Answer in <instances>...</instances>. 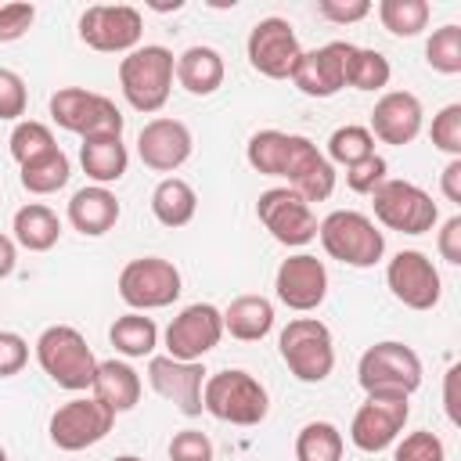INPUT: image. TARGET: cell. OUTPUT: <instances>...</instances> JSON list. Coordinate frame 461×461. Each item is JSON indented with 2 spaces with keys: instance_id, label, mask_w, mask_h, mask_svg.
<instances>
[{
  "instance_id": "6da1fadb",
  "label": "cell",
  "mask_w": 461,
  "mask_h": 461,
  "mask_svg": "<svg viewBox=\"0 0 461 461\" xmlns=\"http://www.w3.org/2000/svg\"><path fill=\"white\" fill-rule=\"evenodd\" d=\"M245 158L263 176H281L306 202H324L335 191V166L303 133L259 130L245 144Z\"/></svg>"
},
{
  "instance_id": "7a4b0ae2",
  "label": "cell",
  "mask_w": 461,
  "mask_h": 461,
  "mask_svg": "<svg viewBox=\"0 0 461 461\" xmlns=\"http://www.w3.org/2000/svg\"><path fill=\"white\" fill-rule=\"evenodd\" d=\"M202 411L212 414L216 421L227 425H259L270 411V396L263 389V382L241 367H227L216 375H205L202 385Z\"/></svg>"
},
{
  "instance_id": "3957f363",
  "label": "cell",
  "mask_w": 461,
  "mask_h": 461,
  "mask_svg": "<svg viewBox=\"0 0 461 461\" xmlns=\"http://www.w3.org/2000/svg\"><path fill=\"white\" fill-rule=\"evenodd\" d=\"M36 364L58 389H68V393L90 389L94 375H97V357L72 324H50L40 331Z\"/></svg>"
},
{
  "instance_id": "277c9868",
  "label": "cell",
  "mask_w": 461,
  "mask_h": 461,
  "mask_svg": "<svg viewBox=\"0 0 461 461\" xmlns=\"http://www.w3.org/2000/svg\"><path fill=\"white\" fill-rule=\"evenodd\" d=\"M173 50L169 47H158V43H144L137 50H130L122 61H119V86H122V97L130 101V108L151 115V112H162V104L169 101V90H173Z\"/></svg>"
},
{
  "instance_id": "5b68a950",
  "label": "cell",
  "mask_w": 461,
  "mask_h": 461,
  "mask_svg": "<svg viewBox=\"0 0 461 461\" xmlns=\"http://www.w3.org/2000/svg\"><path fill=\"white\" fill-rule=\"evenodd\" d=\"M317 238L324 252L346 267H375L385 256V234L375 227L371 216L357 209H335L317 223Z\"/></svg>"
},
{
  "instance_id": "8992f818",
  "label": "cell",
  "mask_w": 461,
  "mask_h": 461,
  "mask_svg": "<svg viewBox=\"0 0 461 461\" xmlns=\"http://www.w3.org/2000/svg\"><path fill=\"white\" fill-rule=\"evenodd\" d=\"M277 353L285 367L306 385H317L335 371V342H331L328 324L317 317L288 321L277 335Z\"/></svg>"
},
{
  "instance_id": "52a82bcc",
  "label": "cell",
  "mask_w": 461,
  "mask_h": 461,
  "mask_svg": "<svg viewBox=\"0 0 461 461\" xmlns=\"http://www.w3.org/2000/svg\"><path fill=\"white\" fill-rule=\"evenodd\" d=\"M50 119L61 130H68L83 140H90V137H122V126H126V119H122V112L115 108L112 97L83 90V86L54 90L50 94Z\"/></svg>"
},
{
  "instance_id": "ba28073f",
  "label": "cell",
  "mask_w": 461,
  "mask_h": 461,
  "mask_svg": "<svg viewBox=\"0 0 461 461\" xmlns=\"http://www.w3.org/2000/svg\"><path fill=\"white\" fill-rule=\"evenodd\" d=\"M357 382L364 393H389V396H411L421 385V357L403 342H375L360 353Z\"/></svg>"
},
{
  "instance_id": "9c48e42d",
  "label": "cell",
  "mask_w": 461,
  "mask_h": 461,
  "mask_svg": "<svg viewBox=\"0 0 461 461\" xmlns=\"http://www.w3.org/2000/svg\"><path fill=\"white\" fill-rule=\"evenodd\" d=\"M119 299L137 310V313H148V310H162V306H173L184 292V281H180V270L162 259V256H140V259H130L122 270H119Z\"/></svg>"
},
{
  "instance_id": "30bf717a",
  "label": "cell",
  "mask_w": 461,
  "mask_h": 461,
  "mask_svg": "<svg viewBox=\"0 0 461 461\" xmlns=\"http://www.w3.org/2000/svg\"><path fill=\"white\" fill-rule=\"evenodd\" d=\"M371 205H375V220L400 234H425L439 223V209H436L432 194L411 180L385 176L371 191Z\"/></svg>"
},
{
  "instance_id": "8fae6325",
  "label": "cell",
  "mask_w": 461,
  "mask_h": 461,
  "mask_svg": "<svg viewBox=\"0 0 461 461\" xmlns=\"http://www.w3.org/2000/svg\"><path fill=\"white\" fill-rule=\"evenodd\" d=\"M144 18L130 4H94L79 14V40L101 54H130L140 47Z\"/></svg>"
},
{
  "instance_id": "7c38bea8",
  "label": "cell",
  "mask_w": 461,
  "mask_h": 461,
  "mask_svg": "<svg viewBox=\"0 0 461 461\" xmlns=\"http://www.w3.org/2000/svg\"><path fill=\"white\" fill-rule=\"evenodd\" d=\"M115 425V414L97 400V396H76L68 403H61L54 414H50V443L58 450H86L94 443H101Z\"/></svg>"
},
{
  "instance_id": "4fadbf2b",
  "label": "cell",
  "mask_w": 461,
  "mask_h": 461,
  "mask_svg": "<svg viewBox=\"0 0 461 461\" xmlns=\"http://www.w3.org/2000/svg\"><path fill=\"white\" fill-rule=\"evenodd\" d=\"M411 396H389V393H367V400L357 407L349 421V439L364 454H378L403 432L411 418Z\"/></svg>"
},
{
  "instance_id": "5bb4252c",
  "label": "cell",
  "mask_w": 461,
  "mask_h": 461,
  "mask_svg": "<svg viewBox=\"0 0 461 461\" xmlns=\"http://www.w3.org/2000/svg\"><path fill=\"white\" fill-rule=\"evenodd\" d=\"M256 216L270 230V238L281 241V245H288V249L310 245L317 238V216H313L310 202L299 198L292 187H270V191H263L259 202H256Z\"/></svg>"
},
{
  "instance_id": "9a60e30c",
  "label": "cell",
  "mask_w": 461,
  "mask_h": 461,
  "mask_svg": "<svg viewBox=\"0 0 461 461\" xmlns=\"http://www.w3.org/2000/svg\"><path fill=\"white\" fill-rule=\"evenodd\" d=\"M245 54H249V65L267 76V79H292V68L303 54L299 47V36L292 29L288 18H259L249 32V43H245Z\"/></svg>"
},
{
  "instance_id": "2e32d148",
  "label": "cell",
  "mask_w": 461,
  "mask_h": 461,
  "mask_svg": "<svg viewBox=\"0 0 461 461\" xmlns=\"http://www.w3.org/2000/svg\"><path fill=\"white\" fill-rule=\"evenodd\" d=\"M223 339V310L212 303L184 306L166 328V357L173 360H202Z\"/></svg>"
},
{
  "instance_id": "e0dca14e",
  "label": "cell",
  "mask_w": 461,
  "mask_h": 461,
  "mask_svg": "<svg viewBox=\"0 0 461 461\" xmlns=\"http://www.w3.org/2000/svg\"><path fill=\"white\" fill-rule=\"evenodd\" d=\"M385 285L393 292L396 303H403L407 310H432L443 295V281L439 270L432 267V259L418 249H400L389 267H385Z\"/></svg>"
},
{
  "instance_id": "ac0fdd59",
  "label": "cell",
  "mask_w": 461,
  "mask_h": 461,
  "mask_svg": "<svg viewBox=\"0 0 461 461\" xmlns=\"http://www.w3.org/2000/svg\"><path fill=\"white\" fill-rule=\"evenodd\" d=\"M349 54H353V43H346V40H331L317 50H303L292 68L295 90L306 97H335L346 86Z\"/></svg>"
},
{
  "instance_id": "d6986e66",
  "label": "cell",
  "mask_w": 461,
  "mask_h": 461,
  "mask_svg": "<svg viewBox=\"0 0 461 461\" xmlns=\"http://www.w3.org/2000/svg\"><path fill=\"white\" fill-rule=\"evenodd\" d=\"M274 292L288 310L310 313L328 295V267L310 252H295V256L281 259V267L274 274Z\"/></svg>"
},
{
  "instance_id": "ffe728a7",
  "label": "cell",
  "mask_w": 461,
  "mask_h": 461,
  "mask_svg": "<svg viewBox=\"0 0 461 461\" xmlns=\"http://www.w3.org/2000/svg\"><path fill=\"white\" fill-rule=\"evenodd\" d=\"M148 382L158 396L173 400L180 414H202V385L205 367L202 360H173V357H148Z\"/></svg>"
},
{
  "instance_id": "44dd1931",
  "label": "cell",
  "mask_w": 461,
  "mask_h": 461,
  "mask_svg": "<svg viewBox=\"0 0 461 461\" xmlns=\"http://www.w3.org/2000/svg\"><path fill=\"white\" fill-rule=\"evenodd\" d=\"M191 148H194V140H191L187 122L169 119V115H158V119L144 122L140 133H137V155L155 173L180 169L191 158Z\"/></svg>"
},
{
  "instance_id": "7402d4cb",
  "label": "cell",
  "mask_w": 461,
  "mask_h": 461,
  "mask_svg": "<svg viewBox=\"0 0 461 461\" xmlns=\"http://www.w3.org/2000/svg\"><path fill=\"white\" fill-rule=\"evenodd\" d=\"M421 119H425L421 101L411 90H385L371 108V126L367 130L382 144L403 148L421 133Z\"/></svg>"
},
{
  "instance_id": "603a6c76",
  "label": "cell",
  "mask_w": 461,
  "mask_h": 461,
  "mask_svg": "<svg viewBox=\"0 0 461 461\" xmlns=\"http://www.w3.org/2000/svg\"><path fill=\"white\" fill-rule=\"evenodd\" d=\"M119 212H122L119 198H115L108 187H97V184L79 187V191L68 198V223H72L79 234H86V238L108 234V230L119 223Z\"/></svg>"
},
{
  "instance_id": "cb8c5ba5",
  "label": "cell",
  "mask_w": 461,
  "mask_h": 461,
  "mask_svg": "<svg viewBox=\"0 0 461 461\" xmlns=\"http://www.w3.org/2000/svg\"><path fill=\"white\" fill-rule=\"evenodd\" d=\"M176 83L194 94V97H209L223 86V76H227V65H223V54L216 47H205V43H194L187 47L180 58H176V68H173Z\"/></svg>"
},
{
  "instance_id": "d4e9b609",
  "label": "cell",
  "mask_w": 461,
  "mask_h": 461,
  "mask_svg": "<svg viewBox=\"0 0 461 461\" xmlns=\"http://www.w3.org/2000/svg\"><path fill=\"white\" fill-rule=\"evenodd\" d=\"M94 396L112 411V414H126L140 403V375L126 364V360H97V375H94Z\"/></svg>"
},
{
  "instance_id": "484cf974",
  "label": "cell",
  "mask_w": 461,
  "mask_h": 461,
  "mask_svg": "<svg viewBox=\"0 0 461 461\" xmlns=\"http://www.w3.org/2000/svg\"><path fill=\"white\" fill-rule=\"evenodd\" d=\"M79 166L97 187H108L126 176L130 151H126L122 137H90L79 144Z\"/></svg>"
},
{
  "instance_id": "4316f807",
  "label": "cell",
  "mask_w": 461,
  "mask_h": 461,
  "mask_svg": "<svg viewBox=\"0 0 461 461\" xmlns=\"http://www.w3.org/2000/svg\"><path fill=\"white\" fill-rule=\"evenodd\" d=\"M274 328V303L267 295H238L223 310V331L238 342H259Z\"/></svg>"
},
{
  "instance_id": "83f0119b",
  "label": "cell",
  "mask_w": 461,
  "mask_h": 461,
  "mask_svg": "<svg viewBox=\"0 0 461 461\" xmlns=\"http://www.w3.org/2000/svg\"><path fill=\"white\" fill-rule=\"evenodd\" d=\"M11 230H14V245H22L29 252H47L61 238V220H58L54 209H47L40 202H29L14 212Z\"/></svg>"
},
{
  "instance_id": "f1b7e54d",
  "label": "cell",
  "mask_w": 461,
  "mask_h": 461,
  "mask_svg": "<svg viewBox=\"0 0 461 461\" xmlns=\"http://www.w3.org/2000/svg\"><path fill=\"white\" fill-rule=\"evenodd\" d=\"M194 209H198V194H194V187L187 180L166 176V180L155 184V191H151V212H155V220L162 227H173V230L176 227H187L194 220Z\"/></svg>"
},
{
  "instance_id": "f546056e",
  "label": "cell",
  "mask_w": 461,
  "mask_h": 461,
  "mask_svg": "<svg viewBox=\"0 0 461 461\" xmlns=\"http://www.w3.org/2000/svg\"><path fill=\"white\" fill-rule=\"evenodd\" d=\"M108 342L115 346L119 357H126V360H140V357H151V353H155V346H158V328H155L151 317L130 310V313H122V317L112 321V328H108Z\"/></svg>"
},
{
  "instance_id": "4dcf8cb0",
  "label": "cell",
  "mask_w": 461,
  "mask_h": 461,
  "mask_svg": "<svg viewBox=\"0 0 461 461\" xmlns=\"http://www.w3.org/2000/svg\"><path fill=\"white\" fill-rule=\"evenodd\" d=\"M346 439L331 421H306L295 436V461H342Z\"/></svg>"
},
{
  "instance_id": "1f68e13d",
  "label": "cell",
  "mask_w": 461,
  "mask_h": 461,
  "mask_svg": "<svg viewBox=\"0 0 461 461\" xmlns=\"http://www.w3.org/2000/svg\"><path fill=\"white\" fill-rule=\"evenodd\" d=\"M68 176H72V162H68V155L61 148L43 155L40 162L22 166V187L29 194H54V191H61L68 184Z\"/></svg>"
},
{
  "instance_id": "d6a6232c",
  "label": "cell",
  "mask_w": 461,
  "mask_h": 461,
  "mask_svg": "<svg viewBox=\"0 0 461 461\" xmlns=\"http://www.w3.org/2000/svg\"><path fill=\"white\" fill-rule=\"evenodd\" d=\"M389 76H393V68H389V58L382 50L353 47L349 68H346V86H353V90H385Z\"/></svg>"
},
{
  "instance_id": "836d02e7",
  "label": "cell",
  "mask_w": 461,
  "mask_h": 461,
  "mask_svg": "<svg viewBox=\"0 0 461 461\" xmlns=\"http://www.w3.org/2000/svg\"><path fill=\"white\" fill-rule=\"evenodd\" d=\"M50 151H58V140H54V133H50L47 122H36V119L14 122V130H11V155H14L18 166L40 162Z\"/></svg>"
},
{
  "instance_id": "e575fe53",
  "label": "cell",
  "mask_w": 461,
  "mask_h": 461,
  "mask_svg": "<svg viewBox=\"0 0 461 461\" xmlns=\"http://www.w3.org/2000/svg\"><path fill=\"white\" fill-rule=\"evenodd\" d=\"M429 0H382L378 4V22L393 36H418L429 25Z\"/></svg>"
},
{
  "instance_id": "d590c367",
  "label": "cell",
  "mask_w": 461,
  "mask_h": 461,
  "mask_svg": "<svg viewBox=\"0 0 461 461\" xmlns=\"http://www.w3.org/2000/svg\"><path fill=\"white\" fill-rule=\"evenodd\" d=\"M367 155H375V137H371V130L367 126H357V122H346V126H339L331 137H328V162L335 166H357L360 158H367Z\"/></svg>"
},
{
  "instance_id": "8d00e7d4",
  "label": "cell",
  "mask_w": 461,
  "mask_h": 461,
  "mask_svg": "<svg viewBox=\"0 0 461 461\" xmlns=\"http://www.w3.org/2000/svg\"><path fill=\"white\" fill-rule=\"evenodd\" d=\"M425 61L439 76H457L461 72V25L436 29L425 43Z\"/></svg>"
},
{
  "instance_id": "74e56055",
  "label": "cell",
  "mask_w": 461,
  "mask_h": 461,
  "mask_svg": "<svg viewBox=\"0 0 461 461\" xmlns=\"http://www.w3.org/2000/svg\"><path fill=\"white\" fill-rule=\"evenodd\" d=\"M432 144L439 151H447L450 158H461V104H447L432 115V130H429Z\"/></svg>"
},
{
  "instance_id": "f35d334b",
  "label": "cell",
  "mask_w": 461,
  "mask_h": 461,
  "mask_svg": "<svg viewBox=\"0 0 461 461\" xmlns=\"http://www.w3.org/2000/svg\"><path fill=\"white\" fill-rule=\"evenodd\" d=\"M393 461H447V447L436 432H411L396 443V454Z\"/></svg>"
},
{
  "instance_id": "ab89813d",
  "label": "cell",
  "mask_w": 461,
  "mask_h": 461,
  "mask_svg": "<svg viewBox=\"0 0 461 461\" xmlns=\"http://www.w3.org/2000/svg\"><path fill=\"white\" fill-rule=\"evenodd\" d=\"M25 104H29L25 79H22L18 72H11V68H0V119H7V122H22Z\"/></svg>"
},
{
  "instance_id": "60d3db41",
  "label": "cell",
  "mask_w": 461,
  "mask_h": 461,
  "mask_svg": "<svg viewBox=\"0 0 461 461\" xmlns=\"http://www.w3.org/2000/svg\"><path fill=\"white\" fill-rule=\"evenodd\" d=\"M36 22V7L29 0H11L0 7V43H14L22 40Z\"/></svg>"
},
{
  "instance_id": "b9f144b4",
  "label": "cell",
  "mask_w": 461,
  "mask_h": 461,
  "mask_svg": "<svg viewBox=\"0 0 461 461\" xmlns=\"http://www.w3.org/2000/svg\"><path fill=\"white\" fill-rule=\"evenodd\" d=\"M169 461H212V439L202 429H180L169 439Z\"/></svg>"
},
{
  "instance_id": "7bdbcfd3",
  "label": "cell",
  "mask_w": 461,
  "mask_h": 461,
  "mask_svg": "<svg viewBox=\"0 0 461 461\" xmlns=\"http://www.w3.org/2000/svg\"><path fill=\"white\" fill-rule=\"evenodd\" d=\"M385 173H389L385 158H382V155H367V158H360L357 166L346 169V184H349V191H357V194H371V191L385 180Z\"/></svg>"
},
{
  "instance_id": "ee69618b",
  "label": "cell",
  "mask_w": 461,
  "mask_h": 461,
  "mask_svg": "<svg viewBox=\"0 0 461 461\" xmlns=\"http://www.w3.org/2000/svg\"><path fill=\"white\" fill-rule=\"evenodd\" d=\"M29 364V342L18 331H0V378L18 375Z\"/></svg>"
},
{
  "instance_id": "f6af8a7d",
  "label": "cell",
  "mask_w": 461,
  "mask_h": 461,
  "mask_svg": "<svg viewBox=\"0 0 461 461\" xmlns=\"http://www.w3.org/2000/svg\"><path fill=\"white\" fill-rule=\"evenodd\" d=\"M321 18L335 22V25H349V22H360L371 14V4L367 0H321L317 4Z\"/></svg>"
},
{
  "instance_id": "bcb514c9",
  "label": "cell",
  "mask_w": 461,
  "mask_h": 461,
  "mask_svg": "<svg viewBox=\"0 0 461 461\" xmlns=\"http://www.w3.org/2000/svg\"><path fill=\"white\" fill-rule=\"evenodd\" d=\"M436 249H439V256H443L450 267H457V263H461V216H450V220L439 227Z\"/></svg>"
},
{
  "instance_id": "7dc6e473",
  "label": "cell",
  "mask_w": 461,
  "mask_h": 461,
  "mask_svg": "<svg viewBox=\"0 0 461 461\" xmlns=\"http://www.w3.org/2000/svg\"><path fill=\"white\" fill-rule=\"evenodd\" d=\"M439 191H443L447 202L461 205V158H450L447 162V169L439 173Z\"/></svg>"
},
{
  "instance_id": "c3c4849f",
  "label": "cell",
  "mask_w": 461,
  "mask_h": 461,
  "mask_svg": "<svg viewBox=\"0 0 461 461\" xmlns=\"http://www.w3.org/2000/svg\"><path fill=\"white\" fill-rule=\"evenodd\" d=\"M14 263H18V249L7 234H0V281L14 274Z\"/></svg>"
},
{
  "instance_id": "681fc988",
  "label": "cell",
  "mask_w": 461,
  "mask_h": 461,
  "mask_svg": "<svg viewBox=\"0 0 461 461\" xmlns=\"http://www.w3.org/2000/svg\"><path fill=\"white\" fill-rule=\"evenodd\" d=\"M454 382H457V367L447 371V414L450 421H457V403H454Z\"/></svg>"
},
{
  "instance_id": "f907efd6",
  "label": "cell",
  "mask_w": 461,
  "mask_h": 461,
  "mask_svg": "<svg viewBox=\"0 0 461 461\" xmlns=\"http://www.w3.org/2000/svg\"><path fill=\"white\" fill-rule=\"evenodd\" d=\"M112 461H140V457H133V454H122V457H112Z\"/></svg>"
},
{
  "instance_id": "816d5d0a",
  "label": "cell",
  "mask_w": 461,
  "mask_h": 461,
  "mask_svg": "<svg viewBox=\"0 0 461 461\" xmlns=\"http://www.w3.org/2000/svg\"><path fill=\"white\" fill-rule=\"evenodd\" d=\"M0 461H7V450H4V447H0Z\"/></svg>"
}]
</instances>
